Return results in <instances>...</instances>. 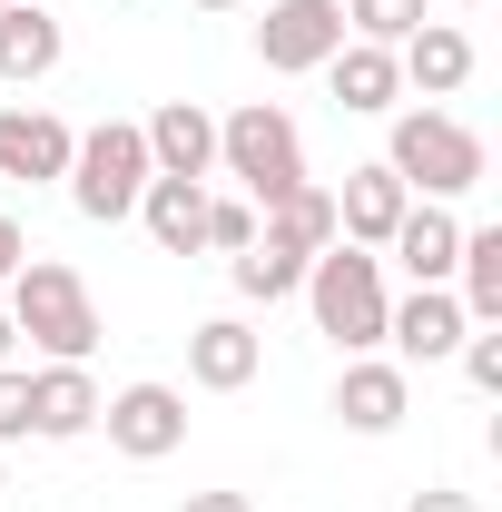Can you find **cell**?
Returning <instances> with one entry per match:
<instances>
[{
	"label": "cell",
	"instance_id": "obj_1",
	"mask_svg": "<svg viewBox=\"0 0 502 512\" xmlns=\"http://www.w3.org/2000/svg\"><path fill=\"white\" fill-rule=\"evenodd\" d=\"M296 296L315 306V335H335V355H375L384 345V306L394 296H384V256L375 247H345L335 237L325 256H306V286Z\"/></svg>",
	"mask_w": 502,
	"mask_h": 512
},
{
	"label": "cell",
	"instance_id": "obj_2",
	"mask_svg": "<svg viewBox=\"0 0 502 512\" xmlns=\"http://www.w3.org/2000/svg\"><path fill=\"white\" fill-rule=\"evenodd\" d=\"M0 296H10V325H20L50 365H89V345H99V306H89L79 266H60V256H20V276H10Z\"/></svg>",
	"mask_w": 502,
	"mask_h": 512
},
{
	"label": "cell",
	"instance_id": "obj_3",
	"mask_svg": "<svg viewBox=\"0 0 502 512\" xmlns=\"http://www.w3.org/2000/svg\"><path fill=\"white\" fill-rule=\"evenodd\" d=\"M217 168L247 188V207H276L286 188H306V138L276 99H247V109L217 119Z\"/></svg>",
	"mask_w": 502,
	"mask_h": 512
},
{
	"label": "cell",
	"instance_id": "obj_4",
	"mask_svg": "<svg viewBox=\"0 0 502 512\" xmlns=\"http://www.w3.org/2000/svg\"><path fill=\"white\" fill-rule=\"evenodd\" d=\"M384 168L404 178V197H473L483 188V138L463 119H443V109H404L394 138H384Z\"/></svg>",
	"mask_w": 502,
	"mask_h": 512
},
{
	"label": "cell",
	"instance_id": "obj_5",
	"mask_svg": "<svg viewBox=\"0 0 502 512\" xmlns=\"http://www.w3.org/2000/svg\"><path fill=\"white\" fill-rule=\"evenodd\" d=\"M148 178H158V168H148L138 119H99L79 148H69V197H79V217H99V227L138 217V188H148Z\"/></svg>",
	"mask_w": 502,
	"mask_h": 512
},
{
	"label": "cell",
	"instance_id": "obj_6",
	"mask_svg": "<svg viewBox=\"0 0 502 512\" xmlns=\"http://www.w3.org/2000/svg\"><path fill=\"white\" fill-rule=\"evenodd\" d=\"M99 424L128 463H168L188 444V394L178 384H119V394H99Z\"/></svg>",
	"mask_w": 502,
	"mask_h": 512
},
{
	"label": "cell",
	"instance_id": "obj_7",
	"mask_svg": "<svg viewBox=\"0 0 502 512\" xmlns=\"http://www.w3.org/2000/svg\"><path fill=\"white\" fill-rule=\"evenodd\" d=\"M345 50V0H266V20H256V60L266 69H325Z\"/></svg>",
	"mask_w": 502,
	"mask_h": 512
},
{
	"label": "cell",
	"instance_id": "obj_8",
	"mask_svg": "<svg viewBox=\"0 0 502 512\" xmlns=\"http://www.w3.org/2000/svg\"><path fill=\"white\" fill-rule=\"evenodd\" d=\"M414 414V375L394 365V355H345V375H335V424L345 434H394Z\"/></svg>",
	"mask_w": 502,
	"mask_h": 512
},
{
	"label": "cell",
	"instance_id": "obj_9",
	"mask_svg": "<svg viewBox=\"0 0 502 512\" xmlns=\"http://www.w3.org/2000/svg\"><path fill=\"white\" fill-rule=\"evenodd\" d=\"M463 306H453V286H414L404 306H384V345H394V365H443L453 345H463Z\"/></svg>",
	"mask_w": 502,
	"mask_h": 512
},
{
	"label": "cell",
	"instance_id": "obj_10",
	"mask_svg": "<svg viewBox=\"0 0 502 512\" xmlns=\"http://www.w3.org/2000/svg\"><path fill=\"white\" fill-rule=\"evenodd\" d=\"M384 256L414 276V286H453V256H463V217L443 207V197H414L404 207V227L384 237Z\"/></svg>",
	"mask_w": 502,
	"mask_h": 512
},
{
	"label": "cell",
	"instance_id": "obj_11",
	"mask_svg": "<svg viewBox=\"0 0 502 512\" xmlns=\"http://www.w3.org/2000/svg\"><path fill=\"white\" fill-rule=\"evenodd\" d=\"M404 207H414V197H404V178H394L384 158H375V168H345V188H335V237L384 256V237L404 227Z\"/></svg>",
	"mask_w": 502,
	"mask_h": 512
},
{
	"label": "cell",
	"instance_id": "obj_12",
	"mask_svg": "<svg viewBox=\"0 0 502 512\" xmlns=\"http://www.w3.org/2000/svg\"><path fill=\"white\" fill-rule=\"evenodd\" d=\"M256 365H266V335L247 316H207L188 335V384H207V394H247Z\"/></svg>",
	"mask_w": 502,
	"mask_h": 512
},
{
	"label": "cell",
	"instance_id": "obj_13",
	"mask_svg": "<svg viewBox=\"0 0 502 512\" xmlns=\"http://www.w3.org/2000/svg\"><path fill=\"white\" fill-rule=\"evenodd\" d=\"M138 138H148V168H158V178H197V188H207V168H217V119H207L197 99H168L158 119H138Z\"/></svg>",
	"mask_w": 502,
	"mask_h": 512
},
{
	"label": "cell",
	"instance_id": "obj_14",
	"mask_svg": "<svg viewBox=\"0 0 502 512\" xmlns=\"http://www.w3.org/2000/svg\"><path fill=\"white\" fill-rule=\"evenodd\" d=\"M69 148H79V128L50 119V109H0V178H69Z\"/></svg>",
	"mask_w": 502,
	"mask_h": 512
},
{
	"label": "cell",
	"instance_id": "obj_15",
	"mask_svg": "<svg viewBox=\"0 0 502 512\" xmlns=\"http://www.w3.org/2000/svg\"><path fill=\"white\" fill-rule=\"evenodd\" d=\"M89 424H99L89 365H40V375H30V434H40V444H79Z\"/></svg>",
	"mask_w": 502,
	"mask_h": 512
},
{
	"label": "cell",
	"instance_id": "obj_16",
	"mask_svg": "<svg viewBox=\"0 0 502 512\" xmlns=\"http://www.w3.org/2000/svg\"><path fill=\"white\" fill-rule=\"evenodd\" d=\"M60 50H69V40H60V20H50L40 0H0V79H10V89L50 79Z\"/></svg>",
	"mask_w": 502,
	"mask_h": 512
},
{
	"label": "cell",
	"instance_id": "obj_17",
	"mask_svg": "<svg viewBox=\"0 0 502 512\" xmlns=\"http://www.w3.org/2000/svg\"><path fill=\"white\" fill-rule=\"evenodd\" d=\"M394 69H404V79H414L424 99H453V89L473 79V40H463L453 20H424V30H414V40L394 50Z\"/></svg>",
	"mask_w": 502,
	"mask_h": 512
},
{
	"label": "cell",
	"instance_id": "obj_18",
	"mask_svg": "<svg viewBox=\"0 0 502 512\" xmlns=\"http://www.w3.org/2000/svg\"><path fill=\"white\" fill-rule=\"evenodd\" d=\"M138 217H148V237L168 256L207 247V188H197V178H148V188H138Z\"/></svg>",
	"mask_w": 502,
	"mask_h": 512
},
{
	"label": "cell",
	"instance_id": "obj_19",
	"mask_svg": "<svg viewBox=\"0 0 502 512\" xmlns=\"http://www.w3.org/2000/svg\"><path fill=\"white\" fill-rule=\"evenodd\" d=\"M325 79H335V99H345L355 119H375V109L404 99V69H394V50H375V40H345V50L325 60Z\"/></svg>",
	"mask_w": 502,
	"mask_h": 512
},
{
	"label": "cell",
	"instance_id": "obj_20",
	"mask_svg": "<svg viewBox=\"0 0 502 512\" xmlns=\"http://www.w3.org/2000/svg\"><path fill=\"white\" fill-rule=\"evenodd\" d=\"M256 237H276V247H296V256H325V247H335V197L315 188V178H306V188H286L276 207H266Z\"/></svg>",
	"mask_w": 502,
	"mask_h": 512
},
{
	"label": "cell",
	"instance_id": "obj_21",
	"mask_svg": "<svg viewBox=\"0 0 502 512\" xmlns=\"http://www.w3.org/2000/svg\"><path fill=\"white\" fill-rule=\"evenodd\" d=\"M453 276H463V316L473 325H502V227H463V256H453Z\"/></svg>",
	"mask_w": 502,
	"mask_h": 512
},
{
	"label": "cell",
	"instance_id": "obj_22",
	"mask_svg": "<svg viewBox=\"0 0 502 512\" xmlns=\"http://www.w3.org/2000/svg\"><path fill=\"white\" fill-rule=\"evenodd\" d=\"M227 276H237V296H247V306H276V296H296V286H306V256L276 247V237H256V247H237Z\"/></svg>",
	"mask_w": 502,
	"mask_h": 512
},
{
	"label": "cell",
	"instance_id": "obj_23",
	"mask_svg": "<svg viewBox=\"0 0 502 512\" xmlns=\"http://www.w3.org/2000/svg\"><path fill=\"white\" fill-rule=\"evenodd\" d=\"M424 20H434V0H345V40H375V50H404Z\"/></svg>",
	"mask_w": 502,
	"mask_h": 512
},
{
	"label": "cell",
	"instance_id": "obj_24",
	"mask_svg": "<svg viewBox=\"0 0 502 512\" xmlns=\"http://www.w3.org/2000/svg\"><path fill=\"white\" fill-rule=\"evenodd\" d=\"M207 247H217V256L256 247V207H247V197H207Z\"/></svg>",
	"mask_w": 502,
	"mask_h": 512
},
{
	"label": "cell",
	"instance_id": "obj_25",
	"mask_svg": "<svg viewBox=\"0 0 502 512\" xmlns=\"http://www.w3.org/2000/svg\"><path fill=\"white\" fill-rule=\"evenodd\" d=\"M453 355H463V375L483 384V394H502V325H463Z\"/></svg>",
	"mask_w": 502,
	"mask_h": 512
},
{
	"label": "cell",
	"instance_id": "obj_26",
	"mask_svg": "<svg viewBox=\"0 0 502 512\" xmlns=\"http://www.w3.org/2000/svg\"><path fill=\"white\" fill-rule=\"evenodd\" d=\"M0 444H30V375L0 365Z\"/></svg>",
	"mask_w": 502,
	"mask_h": 512
},
{
	"label": "cell",
	"instance_id": "obj_27",
	"mask_svg": "<svg viewBox=\"0 0 502 512\" xmlns=\"http://www.w3.org/2000/svg\"><path fill=\"white\" fill-rule=\"evenodd\" d=\"M20 256H30V237H20V217H0V286L20 276Z\"/></svg>",
	"mask_w": 502,
	"mask_h": 512
},
{
	"label": "cell",
	"instance_id": "obj_28",
	"mask_svg": "<svg viewBox=\"0 0 502 512\" xmlns=\"http://www.w3.org/2000/svg\"><path fill=\"white\" fill-rule=\"evenodd\" d=\"M404 512H483V503H473V493H443V483H434V493H414Z\"/></svg>",
	"mask_w": 502,
	"mask_h": 512
},
{
	"label": "cell",
	"instance_id": "obj_29",
	"mask_svg": "<svg viewBox=\"0 0 502 512\" xmlns=\"http://www.w3.org/2000/svg\"><path fill=\"white\" fill-rule=\"evenodd\" d=\"M178 512H256V503H247V493H188Z\"/></svg>",
	"mask_w": 502,
	"mask_h": 512
},
{
	"label": "cell",
	"instance_id": "obj_30",
	"mask_svg": "<svg viewBox=\"0 0 502 512\" xmlns=\"http://www.w3.org/2000/svg\"><path fill=\"white\" fill-rule=\"evenodd\" d=\"M10 345H20V325H10V306H0V365H10Z\"/></svg>",
	"mask_w": 502,
	"mask_h": 512
},
{
	"label": "cell",
	"instance_id": "obj_31",
	"mask_svg": "<svg viewBox=\"0 0 502 512\" xmlns=\"http://www.w3.org/2000/svg\"><path fill=\"white\" fill-rule=\"evenodd\" d=\"M197 10H237V0H197Z\"/></svg>",
	"mask_w": 502,
	"mask_h": 512
},
{
	"label": "cell",
	"instance_id": "obj_32",
	"mask_svg": "<svg viewBox=\"0 0 502 512\" xmlns=\"http://www.w3.org/2000/svg\"><path fill=\"white\" fill-rule=\"evenodd\" d=\"M463 10H473V0H463Z\"/></svg>",
	"mask_w": 502,
	"mask_h": 512
}]
</instances>
